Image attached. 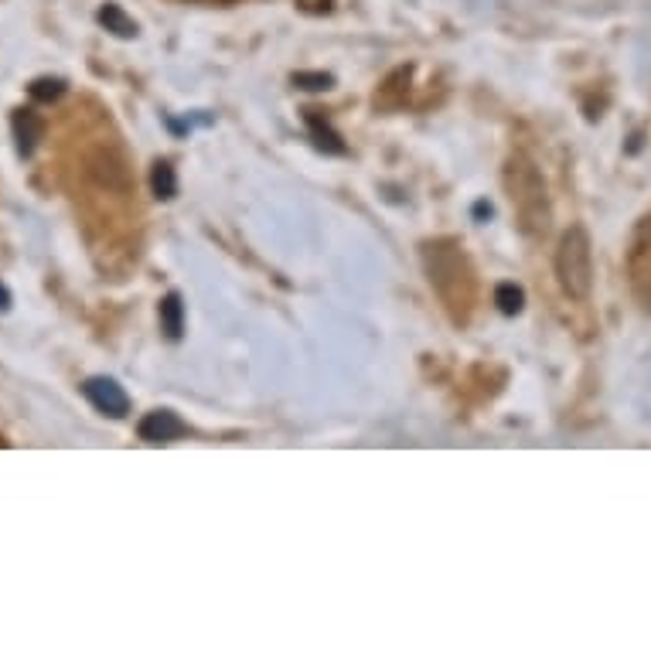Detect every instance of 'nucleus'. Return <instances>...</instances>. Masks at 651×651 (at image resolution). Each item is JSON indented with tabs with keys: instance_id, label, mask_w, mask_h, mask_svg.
<instances>
[{
	"instance_id": "obj_8",
	"label": "nucleus",
	"mask_w": 651,
	"mask_h": 651,
	"mask_svg": "<svg viewBox=\"0 0 651 651\" xmlns=\"http://www.w3.org/2000/svg\"><path fill=\"white\" fill-rule=\"evenodd\" d=\"M307 126H311V136H315V144L328 154H345V144H341V136L318 117V110H307Z\"/></svg>"
},
{
	"instance_id": "obj_1",
	"label": "nucleus",
	"mask_w": 651,
	"mask_h": 651,
	"mask_svg": "<svg viewBox=\"0 0 651 651\" xmlns=\"http://www.w3.org/2000/svg\"><path fill=\"white\" fill-rule=\"evenodd\" d=\"M423 266H427L430 287L440 294L451 318L467 321L474 307V269L464 250L451 243V239H433V243H423Z\"/></svg>"
},
{
	"instance_id": "obj_3",
	"label": "nucleus",
	"mask_w": 651,
	"mask_h": 651,
	"mask_svg": "<svg viewBox=\"0 0 651 651\" xmlns=\"http://www.w3.org/2000/svg\"><path fill=\"white\" fill-rule=\"evenodd\" d=\"M556 277L570 300H587L594 290V243L584 225H570L556 250Z\"/></svg>"
},
{
	"instance_id": "obj_11",
	"label": "nucleus",
	"mask_w": 651,
	"mask_h": 651,
	"mask_svg": "<svg viewBox=\"0 0 651 651\" xmlns=\"http://www.w3.org/2000/svg\"><path fill=\"white\" fill-rule=\"evenodd\" d=\"M495 304H498V311L505 318H516V315H522V307H526V294L516 284H498L495 287Z\"/></svg>"
},
{
	"instance_id": "obj_7",
	"label": "nucleus",
	"mask_w": 651,
	"mask_h": 651,
	"mask_svg": "<svg viewBox=\"0 0 651 651\" xmlns=\"http://www.w3.org/2000/svg\"><path fill=\"white\" fill-rule=\"evenodd\" d=\"M161 328H164V334L170 341L181 338V331H185V304H181L178 294H167L161 300Z\"/></svg>"
},
{
	"instance_id": "obj_4",
	"label": "nucleus",
	"mask_w": 651,
	"mask_h": 651,
	"mask_svg": "<svg viewBox=\"0 0 651 651\" xmlns=\"http://www.w3.org/2000/svg\"><path fill=\"white\" fill-rule=\"evenodd\" d=\"M82 393L99 409V413H107L113 420H123L130 413V399H126L123 386H117L113 379H107V375H96V379H89L82 386Z\"/></svg>"
},
{
	"instance_id": "obj_5",
	"label": "nucleus",
	"mask_w": 651,
	"mask_h": 651,
	"mask_svg": "<svg viewBox=\"0 0 651 651\" xmlns=\"http://www.w3.org/2000/svg\"><path fill=\"white\" fill-rule=\"evenodd\" d=\"M136 433L147 443H170V440H181L188 433L185 420L178 413H170V409H154L147 413L141 423H136Z\"/></svg>"
},
{
	"instance_id": "obj_13",
	"label": "nucleus",
	"mask_w": 651,
	"mask_h": 651,
	"mask_svg": "<svg viewBox=\"0 0 651 651\" xmlns=\"http://www.w3.org/2000/svg\"><path fill=\"white\" fill-rule=\"evenodd\" d=\"M294 86L311 89V92H321V89H331V86H334V79H331V76H324V73H297V76H294Z\"/></svg>"
},
{
	"instance_id": "obj_9",
	"label": "nucleus",
	"mask_w": 651,
	"mask_h": 651,
	"mask_svg": "<svg viewBox=\"0 0 651 651\" xmlns=\"http://www.w3.org/2000/svg\"><path fill=\"white\" fill-rule=\"evenodd\" d=\"M151 188L161 201H170L178 195V175H175V167H170L167 161H157L154 170H151Z\"/></svg>"
},
{
	"instance_id": "obj_14",
	"label": "nucleus",
	"mask_w": 651,
	"mask_h": 651,
	"mask_svg": "<svg viewBox=\"0 0 651 651\" xmlns=\"http://www.w3.org/2000/svg\"><path fill=\"white\" fill-rule=\"evenodd\" d=\"M8 307H11V294H8L4 284H0V311H8Z\"/></svg>"
},
{
	"instance_id": "obj_10",
	"label": "nucleus",
	"mask_w": 651,
	"mask_h": 651,
	"mask_svg": "<svg viewBox=\"0 0 651 651\" xmlns=\"http://www.w3.org/2000/svg\"><path fill=\"white\" fill-rule=\"evenodd\" d=\"M99 21H102V27H107V31H113L117 38H136V21L126 18L123 8H117V4H107V8H102V11H99Z\"/></svg>"
},
{
	"instance_id": "obj_6",
	"label": "nucleus",
	"mask_w": 651,
	"mask_h": 651,
	"mask_svg": "<svg viewBox=\"0 0 651 651\" xmlns=\"http://www.w3.org/2000/svg\"><path fill=\"white\" fill-rule=\"evenodd\" d=\"M11 126H14L18 151H21L24 157H31L34 147H38V141H42V133H45V120H42L38 113H34V110H18L14 120H11Z\"/></svg>"
},
{
	"instance_id": "obj_12",
	"label": "nucleus",
	"mask_w": 651,
	"mask_h": 651,
	"mask_svg": "<svg viewBox=\"0 0 651 651\" xmlns=\"http://www.w3.org/2000/svg\"><path fill=\"white\" fill-rule=\"evenodd\" d=\"M62 92H65V82L62 79H52V76L31 82V99L34 102H55V99H62Z\"/></svg>"
},
{
	"instance_id": "obj_2",
	"label": "nucleus",
	"mask_w": 651,
	"mask_h": 651,
	"mask_svg": "<svg viewBox=\"0 0 651 651\" xmlns=\"http://www.w3.org/2000/svg\"><path fill=\"white\" fill-rule=\"evenodd\" d=\"M505 191L511 209H516L519 229L526 235H542L550 229V195H545V181L539 175V167L526 157V154H511L505 164Z\"/></svg>"
}]
</instances>
